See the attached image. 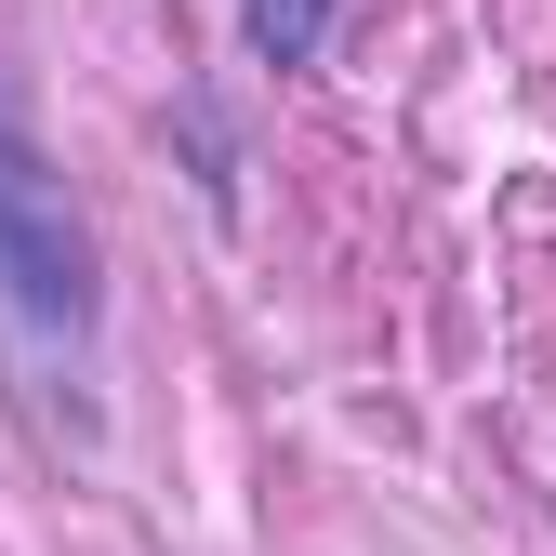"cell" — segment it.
<instances>
[{
	"instance_id": "cell-1",
	"label": "cell",
	"mask_w": 556,
	"mask_h": 556,
	"mask_svg": "<svg viewBox=\"0 0 556 556\" xmlns=\"http://www.w3.org/2000/svg\"><path fill=\"white\" fill-rule=\"evenodd\" d=\"M0 305L40 344H93L106 292H93V226L66 213V173H40V147L0 106Z\"/></svg>"
},
{
	"instance_id": "cell-2",
	"label": "cell",
	"mask_w": 556,
	"mask_h": 556,
	"mask_svg": "<svg viewBox=\"0 0 556 556\" xmlns=\"http://www.w3.org/2000/svg\"><path fill=\"white\" fill-rule=\"evenodd\" d=\"M239 40H252V66H318L331 0H239Z\"/></svg>"
}]
</instances>
